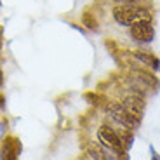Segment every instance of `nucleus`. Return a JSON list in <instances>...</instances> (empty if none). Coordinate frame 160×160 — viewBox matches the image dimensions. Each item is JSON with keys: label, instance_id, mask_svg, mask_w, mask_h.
<instances>
[{"label": "nucleus", "instance_id": "1", "mask_svg": "<svg viewBox=\"0 0 160 160\" xmlns=\"http://www.w3.org/2000/svg\"><path fill=\"white\" fill-rule=\"evenodd\" d=\"M125 85H127V89L139 92L146 98L148 94H155L158 91L160 82L153 72H150L148 68H143V66H138V68H127Z\"/></svg>", "mask_w": 160, "mask_h": 160}, {"label": "nucleus", "instance_id": "2", "mask_svg": "<svg viewBox=\"0 0 160 160\" xmlns=\"http://www.w3.org/2000/svg\"><path fill=\"white\" fill-rule=\"evenodd\" d=\"M112 18L118 26L129 28L141 21H153V11L146 5H120L115 4L112 7Z\"/></svg>", "mask_w": 160, "mask_h": 160}, {"label": "nucleus", "instance_id": "3", "mask_svg": "<svg viewBox=\"0 0 160 160\" xmlns=\"http://www.w3.org/2000/svg\"><path fill=\"white\" fill-rule=\"evenodd\" d=\"M103 110H104V113L112 118L113 124L118 125V127L129 129V131H136L141 124V118H138L136 115H132L118 99H115V101L106 99L103 104Z\"/></svg>", "mask_w": 160, "mask_h": 160}, {"label": "nucleus", "instance_id": "4", "mask_svg": "<svg viewBox=\"0 0 160 160\" xmlns=\"http://www.w3.org/2000/svg\"><path fill=\"white\" fill-rule=\"evenodd\" d=\"M96 141L106 150L112 152H127L124 148L122 138H120V131L113 127L112 124H101L96 132Z\"/></svg>", "mask_w": 160, "mask_h": 160}, {"label": "nucleus", "instance_id": "5", "mask_svg": "<svg viewBox=\"0 0 160 160\" xmlns=\"http://www.w3.org/2000/svg\"><path fill=\"white\" fill-rule=\"evenodd\" d=\"M129 38L138 45H150L155 40V26H153V21H141L136 23L127 28Z\"/></svg>", "mask_w": 160, "mask_h": 160}, {"label": "nucleus", "instance_id": "6", "mask_svg": "<svg viewBox=\"0 0 160 160\" xmlns=\"http://www.w3.org/2000/svg\"><path fill=\"white\" fill-rule=\"evenodd\" d=\"M120 103L124 104V106L132 113V115H136L138 118L143 120V113H144V108H146V99H144L143 94L134 92V91H131V89H129L127 92H124V94H122Z\"/></svg>", "mask_w": 160, "mask_h": 160}, {"label": "nucleus", "instance_id": "7", "mask_svg": "<svg viewBox=\"0 0 160 160\" xmlns=\"http://www.w3.org/2000/svg\"><path fill=\"white\" fill-rule=\"evenodd\" d=\"M131 58L136 61L138 64H141L143 68H148L150 72L153 73H158L160 72V58L157 56L155 52H150L146 49H132L131 52Z\"/></svg>", "mask_w": 160, "mask_h": 160}, {"label": "nucleus", "instance_id": "8", "mask_svg": "<svg viewBox=\"0 0 160 160\" xmlns=\"http://www.w3.org/2000/svg\"><path fill=\"white\" fill-rule=\"evenodd\" d=\"M23 152V144L16 136H5L0 141V160H18Z\"/></svg>", "mask_w": 160, "mask_h": 160}, {"label": "nucleus", "instance_id": "9", "mask_svg": "<svg viewBox=\"0 0 160 160\" xmlns=\"http://www.w3.org/2000/svg\"><path fill=\"white\" fill-rule=\"evenodd\" d=\"M82 21H84V26L87 30H92V32H98V28H99V23H98L96 16L94 14H89V12H85L84 16H82Z\"/></svg>", "mask_w": 160, "mask_h": 160}, {"label": "nucleus", "instance_id": "10", "mask_svg": "<svg viewBox=\"0 0 160 160\" xmlns=\"http://www.w3.org/2000/svg\"><path fill=\"white\" fill-rule=\"evenodd\" d=\"M113 5L120 4V5H146L150 7V0H112Z\"/></svg>", "mask_w": 160, "mask_h": 160}, {"label": "nucleus", "instance_id": "11", "mask_svg": "<svg viewBox=\"0 0 160 160\" xmlns=\"http://www.w3.org/2000/svg\"><path fill=\"white\" fill-rule=\"evenodd\" d=\"M7 129H9V120L0 117V141L7 136Z\"/></svg>", "mask_w": 160, "mask_h": 160}, {"label": "nucleus", "instance_id": "12", "mask_svg": "<svg viewBox=\"0 0 160 160\" xmlns=\"http://www.w3.org/2000/svg\"><path fill=\"white\" fill-rule=\"evenodd\" d=\"M150 157H152L150 160H160V153L155 150V146H153V144H150Z\"/></svg>", "mask_w": 160, "mask_h": 160}, {"label": "nucleus", "instance_id": "13", "mask_svg": "<svg viewBox=\"0 0 160 160\" xmlns=\"http://www.w3.org/2000/svg\"><path fill=\"white\" fill-rule=\"evenodd\" d=\"M5 108V96L4 94H0V112Z\"/></svg>", "mask_w": 160, "mask_h": 160}, {"label": "nucleus", "instance_id": "14", "mask_svg": "<svg viewBox=\"0 0 160 160\" xmlns=\"http://www.w3.org/2000/svg\"><path fill=\"white\" fill-rule=\"evenodd\" d=\"M0 87H2V75H0Z\"/></svg>", "mask_w": 160, "mask_h": 160}]
</instances>
